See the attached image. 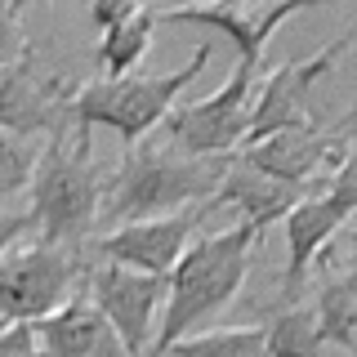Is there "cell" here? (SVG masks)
<instances>
[{"mask_svg":"<svg viewBox=\"0 0 357 357\" xmlns=\"http://www.w3.org/2000/svg\"><path fill=\"white\" fill-rule=\"evenodd\" d=\"M259 241L255 223H232L228 232H210L201 241H188L178 264L165 273V312L156 317V335L148 344V357H165L178 340L201 335L232 299L241 295L250 273V250Z\"/></svg>","mask_w":357,"mask_h":357,"instance_id":"1","label":"cell"},{"mask_svg":"<svg viewBox=\"0 0 357 357\" xmlns=\"http://www.w3.org/2000/svg\"><path fill=\"white\" fill-rule=\"evenodd\" d=\"M232 156H174L165 152L156 139H143L126 148L121 165L107 174L103 201H98V219L107 223V232L126 228V223H148L165 219L178 210H192L219 188V178L228 174Z\"/></svg>","mask_w":357,"mask_h":357,"instance_id":"2","label":"cell"},{"mask_svg":"<svg viewBox=\"0 0 357 357\" xmlns=\"http://www.w3.org/2000/svg\"><path fill=\"white\" fill-rule=\"evenodd\" d=\"M107 170L89 156V139L72 134V152H67V134H54L36 156L31 170V228L40 245H63V250H81L85 237L98 223V201H103Z\"/></svg>","mask_w":357,"mask_h":357,"instance_id":"3","label":"cell"},{"mask_svg":"<svg viewBox=\"0 0 357 357\" xmlns=\"http://www.w3.org/2000/svg\"><path fill=\"white\" fill-rule=\"evenodd\" d=\"M206 63H210V45H197L192 59L178 67V72H165V76L130 72V76H116V81L98 76V81H89L72 94L67 126H76V139H89L94 126H107L126 139V148H134V143H143L165 121L174 98L197 81Z\"/></svg>","mask_w":357,"mask_h":357,"instance_id":"4","label":"cell"},{"mask_svg":"<svg viewBox=\"0 0 357 357\" xmlns=\"http://www.w3.org/2000/svg\"><path fill=\"white\" fill-rule=\"evenodd\" d=\"M264 63H237L232 76L210 98L178 103L156 126V143L174 156H232L245 143L250 126V89L259 81Z\"/></svg>","mask_w":357,"mask_h":357,"instance_id":"5","label":"cell"},{"mask_svg":"<svg viewBox=\"0 0 357 357\" xmlns=\"http://www.w3.org/2000/svg\"><path fill=\"white\" fill-rule=\"evenodd\" d=\"M85 250L63 245H9L0 259V326H31L63 308L85 286Z\"/></svg>","mask_w":357,"mask_h":357,"instance_id":"6","label":"cell"},{"mask_svg":"<svg viewBox=\"0 0 357 357\" xmlns=\"http://www.w3.org/2000/svg\"><path fill=\"white\" fill-rule=\"evenodd\" d=\"M353 112H344L340 121H312L299 130H282L268 139L241 148L237 156L250 170H259L277 183H295V188H317V174H335L344 161L353 156Z\"/></svg>","mask_w":357,"mask_h":357,"instance_id":"7","label":"cell"},{"mask_svg":"<svg viewBox=\"0 0 357 357\" xmlns=\"http://www.w3.org/2000/svg\"><path fill=\"white\" fill-rule=\"evenodd\" d=\"M353 210H357V156H349L317 192H308L286 215V273H282L286 299L304 286V277L312 273V259L331 245V237L349 223Z\"/></svg>","mask_w":357,"mask_h":357,"instance_id":"8","label":"cell"},{"mask_svg":"<svg viewBox=\"0 0 357 357\" xmlns=\"http://www.w3.org/2000/svg\"><path fill=\"white\" fill-rule=\"evenodd\" d=\"M36 59V45H22L18 59L0 63V134H67V107L76 89L63 76H45Z\"/></svg>","mask_w":357,"mask_h":357,"instance_id":"9","label":"cell"},{"mask_svg":"<svg viewBox=\"0 0 357 357\" xmlns=\"http://www.w3.org/2000/svg\"><path fill=\"white\" fill-rule=\"evenodd\" d=\"M349 45H353V31H344L340 40H331L326 50L312 54V59L273 67V72L264 76V85H259V98L250 103V126H245V143H241V148L268 139V134L299 130V126L321 121L317 112H312V85H317L321 76L340 63V54L349 50Z\"/></svg>","mask_w":357,"mask_h":357,"instance_id":"10","label":"cell"},{"mask_svg":"<svg viewBox=\"0 0 357 357\" xmlns=\"http://www.w3.org/2000/svg\"><path fill=\"white\" fill-rule=\"evenodd\" d=\"M85 295L103 312L107 326L116 331L121 353L148 357L156 308L165 299V277H143V273H130V268H116V264H98L85 277Z\"/></svg>","mask_w":357,"mask_h":357,"instance_id":"11","label":"cell"},{"mask_svg":"<svg viewBox=\"0 0 357 357\" xmlns=\"http://www.w3.org/2000/svg\"><path fill=\"white\" fill-rule=\"evenodd\" d=\"M299 9H308V0H282V5H178V9H156V22L170 27H201L215 31L237 50V63H264V45L282 27L286 18H295Z\"/></svg>","mask_w":357,"mask_h":357,"instance_id":"12","label":"cell"},{"mask_svg":"<svg viewBox=\"0 0 357 357\" xmlns=\"http://www.w3.org/2000/svg\"><path fill=\"white\" fill-rule=\"evenodd\" d=\"M201 223H206V215H201V206H192V210H178V215H165V219L126 223V228L98 237L94 250L103 264L130 268V273H143V277H165L178 264V255L188 250V241H192V232Z\"/></svg>","mask_w":357,"mask_h":357,"instance_id":"13","label":"cell"},{"mask_svg":"<svg viewBox=\"0 0 357 357\" xmlns=\"http://www.w3.org/2000/svg\"><path fill=\"white\" fill-rule=\"evenodd\" d=\"M31 335H36L40 357H126L116 331L103 321V312L89 304L85 286L63 308H54L50 317L31 321Z\"/></svg>","mask_w":357,"mask_h":357,"instance_id":"14","label":"cell"},{"mask_svg":"<svg viewBox=\"0 0 357 357\" xmlns=\"http://www.w3.org/2000/svg\"><path fill=\"white\" fill-rule=\"evenodd\" d=\"M317 188L277 183V178L250 170V165L237 156V161L228 165V174L219 178V188L210 192V201H201V215H215V210H228L232 206V210H241V215H245V223H255V228L264 232L273 219H286L290 210H295L308 192H317Z\"/></svg>","mask_w":357,"mask_h":357,"instance_id":"15","label":"cell"},{"mask_svg":"<svg viewBox=\"0 0 357 357\" xmlns=\"http://www.w3.org/2000/svg\"><path fill=\"white\" fill-rule=\"evenodd\" d=\"M317 268V290H312V321H317L321 340L335 357H349L357 349V277L353 264H335L331 245L312 259Z\"/></svg>","mask_w":357,"mask_h":357,"instance_id":"16","label":"cell"},{"mask_svg":"<svg viewBox=\"0 0 357 357\" xmlns=\"http://www.w3.org/2000/svg\"><path fill=\"white\" fill-rule=\"evenodd\" d=\"M152 27H156V9L139 5L126 22H116L112 31H98V50H94V67L103 72V81L130 76L134 67L148 59L152 50Z\"/></svg>","mask_w":357,"mask_h":357,"instance_id":"17","label":"cell"},{"mask_svg":"<svg viewBox=\"0 0 357 357\" xmlns=\"http://www.w3.org/2000/svg\"><path fill=\"white\" fill-rule=\"evenodd\" d=\"M264 349L268 357H331L308 304H282L264 321Z\"/></svg>","mask_w":357,"mask_h":357,"instance_id":"18","label":"cell"},{"mask_svg":"<svg viewBox=\"0 0 357 357\" xmlns=\"http://www.w3.org/2000/svg\"><path fill=\"white\" fill-rule=\"evenodd\" d=\"M165 357H268L259 326H228V331H201L178 340Z\"/></svg>","mask_w":357,"mask_h":357,"instance_id":"19","label":"cell"},{"mask_svg":"<svg viewBox=\"0 0 357 357\" xmlns=\"http://www.w3.org/2000/svg\"><path fill=\"white\" fill-rule=\"evenodd\" d=\"M36 170V143L22 134H0V201L18 197Z\"/></svg>","mask_w":357,"mask_h":357,"instance_id":"20","label":"cell"},{"mask_svg":"<svg viewBox=\"0 0 357 357\" xmlns=\"http://www.w3.org/2000/svg\"><path fill=\"white\" fill-rule=\"evenodd\" d=\"M22 14H27L22 0H0V63H9V59L22 54V31H18Z\"/></svg>","mask_w":357,"mask_h":357,"instance_id":"21","label":"cell"},{"mask_svg":"<svg viewBox=\"0 0 357 357\" xmlns=\"http://www.w3.org/2000/svg\"><path fill=\"white\" fill-rule=\"evenodd\" d=\"M0 357H40L31 326H0Z\"/></svg>","mask_w":357,"mask_h":357,"instance_id":"22","label":"cell"},{"mask_svg":"<svg viewBox=\"0 0 357 357\" xmlns=\"http://www.w3.org/2000/svg\"><path fill=\"white\" fill-rule=\"evenodd\" d=\"M134 9H139L134 0H94V5H89V18H94L98 31H112L116 22H126Z\"/></svg>","mask_w":357,"mask_h":357,"instance_id":"23","label":"cell"},{"mask_svg":"<svg viewBox=\"0 0 357 357\" xmlns=\"http://www.w3.org/2000/svg\"><path fill=\"white\" fill-rule=\"evenodd\" d=\"M27 228H31L27 215H0V259H5V250H9V245H14Z\"/></svg>","mask_w":357,"mask_h":357,"instance_id":"24","label":"cell"}]
</instances>
